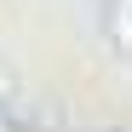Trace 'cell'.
<instances>
[{
	"mask_svg": "<svg viewBox=\"0 0 132 132\" xmlns=\"http://www.w3.org/2000/svg\"><path fill=\"white\" fill-rule=\"evenodd\" d=\"M103 29H109V40H115V52L132 57V0H109L103 6Z\"/></svg>",
	"mask_w": 132,
	"mask_h": 132,
	"instance_id": "obj_1",
	"label": "cell"
}]
</instances>
